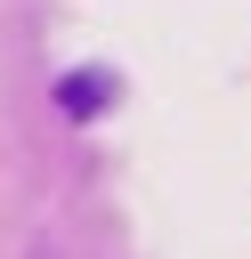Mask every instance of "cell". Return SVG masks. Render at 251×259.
Segmentation results:
<instances>
[{"label":"cell","mask_w":251,"mask_h":259,"mask_svg":"<svg viewBox=\"0 0 251 259\" xmlns=\"http://www.w3.org/2000/svg\"><path fill=\"white\" fill-rule=\"evenodd\" d=\"M57 105H65L73 121L105 113V105H113V73H65V81H57Z\"/></svg>","instance_id":"obj_1"}]
</instances>
